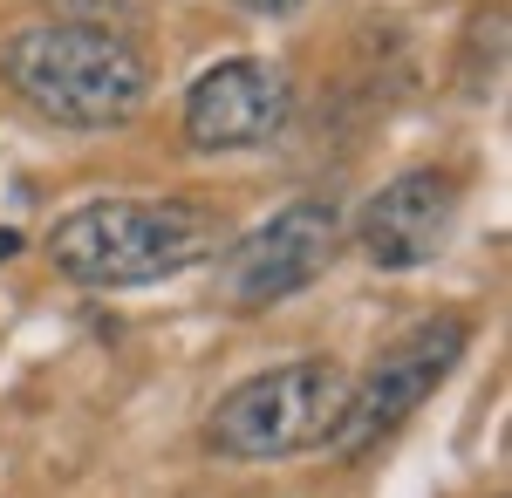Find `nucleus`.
<instances>
[{
    "label": "nucleus",
    "mask_w": 512,
    "mask_h": 498,
    "mask_svg": "<svg viewBox=\"0 0 512 498\" xmlns=\"http://www.w3.org/2000/svg\"><path fill=\"white\" fill-rule=\"evenodd\" d=\"M287 76L260 55H233L212 62L185 96V137L192 151H260L274 144L287 123Z\"/></svg>",
    "instance_id": "423d86ee"
},
{
    "label": "nucleus",
    "mask_w": 512,
    "mask_h": 498,
    "mask_svg": "<svg viewBox=\"0 0 512 498\" xmlns=\"http://www.w3.org/2000/svg\"><path fill=\"white\" fill-rule=\"evenodd\" d=\"M253 7H267V14H287V7H301V0H253Z\"/></svg>",
    "instance_id": "1a4fd4ad"
},
{
    "label": "nucleus",
    "mask_w": 512,
    "mask_h": 498,
    "mask_svg": "<svg viewBox=\"0 0 512 498\" xmlns=\"http://www.w3.org/2000/svg\"><path fill=\"white\" fill-rule=\"evenodd\" d=\"M451 219H458V178L451 171H403L390 178L383 192L369 198L362 212V253L369 267L383 273H410V267H431L451 239Z\"/></svg>",
    "instance_id": "0eeeda50"
},
{
    "label": "nucleus",
    "mask_w": 512,
    "mask_h": 498,
    "mask_svg": "<svg viewBox=\"0 0 512 498\" xmlns=\"http://www.w3.org/2000/svg\"><path fill=\"white\" fill-rule=\"evenodd\" d=\"M0 76L35 116L69 130H110L151 96L144 48L103 21H69V14L14 28L0 48Z\"/></svg>",
    "instance_id": "f257e3e1"
},
{
    "label": "nucleus",
    "mask_w": 512,
    "mask_h": 498,
    "mask_svg": "<svg viewBox=\"0 0 512 498\" xmlns=\"http://www.w3.org/2000/svg\"><path fill=\"white\" fill-rule=\"evenodd\" d=\"M7 253H14V232H0V260H7Z\"/></svg>",
    "instance_id": "9d476101"
},
{
    "label": "nucleus",
    "mask_w": 512,
    "mask_h": 498,
    "mask_svg": "<svg viewBox=\"0 0 512 498\" xmlns=\"http://www.w3.org/2000/svg\"><path fill=\"white\" fill-rule=\"evenodd\" d=\"M219 246V212L185 198H103L48 232V260L82 287H144L198 267Z\"/></svg>",
    "instance_id": "f03ea898"
},
{
    "label": "nucleus",
    "mask_w": 512,
    "mask_h": 498,
    "mask_svg": "<svg viewBox=\"0 0 512 498\" xmlns=\"http://www.w3.org/2000/svg\"><path fill=\"white\" fill-rule=\"evenodd\" d=\"M69 21H103V28H117L123 35V21L137 14V0H55Z\"/></svg>",
    "instance_id": "6e6552de"
},
{
    "label": "nucleus",
    "mask_w": 512,
    "mask_h": 498,
    "mask_svg": "<svg viewBox=\"0 0 512 498\" xmlns=\"http://www.w3.org/2000/svg\"><path fill=\"white\" fill-rule=\"evenodd\" d=\"M335 246H342L335 205L301 198V205L274 212L260 232H246L219 260V294L233 307H274L287 294H301V287H315L328 273V260H335Z\"/></svg>",
    "instance_id": "39448f33"
},
{
    "label": "nucleus",
    "mask_w": 512,
    "mask_h": 498,
    "mask_svg": "<svg viewBox=\"0 0 512 498\" xmlns=\"http://www.w3.org/2000/svg\"><path fill=\"white\" fill-rule=\"evenodd\" d=\"M465 348H472V328H465L458 314L417 321L403 342H390L383 355H376V369H369L362 383H349V403H342V423H335L328 451H335L342 464H355L362 451H376L410 410L431 403V389L458 369Z\"/></svg>",
    "instance_id": "20e7f679"
},
{
    "label": "nucleus",
    "mask_w": 512,
    "mask_h": 498,
    "mask_svg": "<svg viewBox=\"0 0 512 498\" xmlns=\"http://www.w3.org/2000/svg\"><path fill=\"white\" fill-rule=\"evenodd\" d=\"M349 403V376L335 362H280L267 376L219 396L205 423V451L226 464H274L335 437Z\"/></svg>",
    "instance_id": "7ed1b4c3"
}]
</instances>
